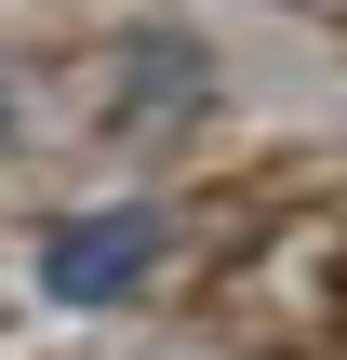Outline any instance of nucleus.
Returning a JSON list of instances; mask_svg holds the SVG:
<instances>
[{
	"label": "nucleus",
	"mask_w": 347,
	"mask_h": 360,
	"mask_svg": "<svg viewBox=\"0 0 347 360\" xmlns=\"http://www.w3.org/2000/svg\"><path fill=\"white\" fill-rule=\"evenodd\" d=\"M160 267H174V214L160 200H80V214L40 227V307L120 321V307H147Z\"/></svg>",
	"instance_id": "obj_1"
},
{
	"label": "nucleus",
	"mask_w": 347,
	"mask_h": 360,
	"mask_svg": "<svg viewBox=\"0 0 347 360\" xmlns=\"http://www.w3.org/2000/svg\"><path fill=\"white\" fill-rule=\"evenodd\" d=\"M120 120H134V134H174V120H201V40H174V27L120 40Z\"/></svg>",
	"instance_id": "obj_2"
},
{
	"label": "nucleus",
	"mask_w": 347,
	"mask_h": 360,
	"mask_svg": "<svg viewBox=\"0 0 347 360\" xmlns=\"http://www.w3.org/2000/svg\"><path fill=\"white\" fill-rule=\"evenodd\" d=\"M0 134H13V94H0Z\"/></svg>",
	"instance_id": "obj_3"
}]
</instances>
